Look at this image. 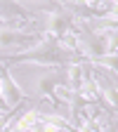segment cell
<instances>
[{
  "label": "cell",
  "instance_id": "obj_2",
  "mask_svg": "<svg viewBox=\"0 0 118 132\" xmlns=\"http://www.w3.org/2000/svg\"><path fill=\"white\" fill-rule=\"evenodd\" d=\"M40 132H73V130L64 125H54V123H40Z\"/></svg>",
  "mask_w": 118,
  "mask_h": 132
},
{
  "label": "cell",
  "instance_id": "obj_1",
  "mask_svg": "<svg viewBox=\"0 0 118 132\" xmlns=\"http://www.w3.org/2000/svg\"><path fill=\"white\" fill-rule=\"evenodd\" d=\"M85 61H80V59H73L64 66V76H66V82L64 85L69 87L71 92H78L83 87V82H85Z\"/></svg>",
  "mask_w": 118,
  "mask_h": 132
}]
</instances>
